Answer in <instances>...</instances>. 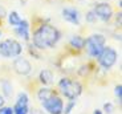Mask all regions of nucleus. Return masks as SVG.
I'll list each match as a JSON object with an SVG mask.
<instances>
[{
    "label": "nucleus",
    "instance_id": "1",
    "mask_svg": "<svg viewBox=\"0 0 122 114\" xmlns=\"http://www.w3.org/2000/svg\"><path fill=\"white\" fill-rule=\"evenodd\" d=\"M58 40H60V32L51 24L40 25L33 33V44L40 49L53 48L58 43Z\"/></svg>",
    "mask_w": 122,
    "mask_h": 114
},
{
    "label": "nucleus",
    "instance_id": "2",
    "mask_svg": "<svg viewBox=\"0 0 122 114\" xmlns=\"http://www.w3.org/2000/svg\"><path fill=\"white\" fill-rule=\"evenodd\" d=\"M58 89L68 99H76L82 93V85L76 80L70 78H61L58 82Z\"/></svg>",
    "mask_w": 122,
    "mask_h": 114
},
{
    "label": "nucleus",
    "instance_id": "3",
    "mask_svg": "<svg viewBox=\"0 0 122 114\" xmlns=\"http://www.w3.org/2000/svg\"><path fill=\"white\" fill-rule=\"evenodd\" d=\"M105 43H106V37L101 33H94L89 36L85 40V45L86 50H88V55L93 59H97L98 56L101 55V52L104 50L105 48Z\"/></svg>",
    "mask_w": 122,
    "mask_h": 114
},
{
    "label": "nucleus",
    "instance_id": "4",
    "mask_svg": "<svg viewBox=\"0 0 122 114\" xmlns=\"http://www.w3.org/2000/svg\"><path fill=\"white\" fill-rule=\"evenodd\" d=\"M23 46L15 39H5L0 43V55L5 59H16L21 55Z\"/></svg>",
    "mask_w": 122,
    "mask_h": 114
},
{
    "label": "nucleus",
    "instance_id": "5",
    "mask_svg": "<svg viewBox=\"0 0 122 114\" xmlns=\"http://www.w3.org/2000/svg\"><path fill=\"white\" fill-rule=\"evenodd\" d=\"M117 52L110 48V46H105L104 50L101 52V55L98 56V64L102 66L104 69H110L114 64L117 62Z\"/></svg>",
    "mask_w": 122,
    "mask_h": 114
},
{
    "label": "nucleus",
    "instance_id": "6",
    "mask_svg": "<svg viewBox=\"0 0 122 114\" xmlns=\"http://www.w3.org/2000/svg\"><path fill=\"white\" fill-rule=\"evenodd\" d=\"M43 104V108L45 109V111L48 114H62V110H64V102L58 96H52L49 97L48 99H45Z\"/></svg>",
    "mask_w": 122,
    "mask_h": 114
},
{
    "label": "nucleus",
    "instance_id": "7",
    "mask_svg": "<svg viewBox=\"0 0 122 114\" xmlns=\"http://www.w3.org/2000/svg\"><path fill=\"white\" fill-rule=\"evenodd\" d=\"M29 97L25 92L19 93L16 104L13 106V114H29Z\"/></svg>",
    "mask_w": 122,
    "mask_h": 114
},
{
    "label": "nucleus",
    "instance_id": "8",
    "mask_svg": "<svg viewBox=\"0 0 122 114\" xmlns=\"http://www.w3.org/2000/svg\"><path fill=\"white\" fill-rule=\"evenodd\" d=\"M93 12H94L96 17L102 20V21H109L112 16H113V9L112 7L109 5L107 3H100L94 7L93 9Z\"/></svg>",
    "mask_w": 122,
    "mask_h": 114
},
{
    "label": "nucleus",
    "instance_id": "9",
    "mask_svg": "<svg viewBox=\"0 0 122 114\" xmlns=\"http://www.w3.org/2000/svg\"><path fill=\"white\" fill-rule=\"evenodd\" d=\"M13 69H15L16 73L21 74V76H27L32 70V65H30V62L27 59L19 56V57L15 59V61H13Z\"/></svg>",
    "mask_w": 122,
    "mask_h": 114
},
{
    "label": "nucleus",
    "instance_id": "10",
    "mask_svg": "<svg viewBox=\"0 0 122 114\" xmlns=\"http://www.w3.org/2000/svg\"><path fill=\"white\" fill-rule=\"evenodd\" d=\"M62 17L65 21L73 25H80V12L76 8H64L62 9Z\"/></svg>",
    "mask_w": 122,
    "mask_h": 114
},
{
    "label": "nucleus",
    "instance_id": "11",
    "mask_svg": "<svg viewBox=\"0 0 122 114\" xmlns=\"http://www.w3.org/2000/svg\"><path fill=\"white\" fill-rule=\"evenodd\" d=\"M15 32L20 39L23 40H29V23L27 20H21V23L15 28Z\"/></svg>",
    "mask_w": 122,
    "mask_h": 114
},
{
    "label": "nucleus",
    "instance_id": "12",
    "mask_svg": "<svg viewBox=\"0 0 122 114\" xmlns=\"http://www.w3.org/2000/svg\"><path fill=\"white\" fill-rule=\"evenodd\" d=\"M40 82L44 84V85H51V84L53 82V74L51 70H48V69H44V70L40 72Z\"/></svg>",
    "mask_w": 122,
    "mask_h": 114
},
{
    "label": "nucleus",
    "instance_id": "13",
    "mask_svg": "<svg viewBox=\"0 0 122 114\" xmlns=\"http://www.w3.org/2000/svg\"><path fill=\"white\" fill-rule=\"evenodd\" d=\"M69 43H70V46H73L76 49H82L84 45H85V39L78 36V35H74V36L70 39Z\"/></svg>",
    "mask_w": 122,
    "mask_h": 114
},
{
    "label": "nucleus",
    "instance_id": "14",
    "mask_svg": "<svg viewBox=\"0 0 122 114\" xmlns=\"http://www.w3.org/2000/svg\"><path fill=\"white\" fill-rule=\"evenodd\" d=\"M21 20H23V19L20 17V15H19L17 12H15V11H13V12H9V15H8V21H9V24L12 25L13 28L17 27V25L21 23Z\"/></svg>",
    "mask_w": 122,
    "mask_h": 114
},
{
    "label": "nucleus",
    "instance_id": "15",
    "mask_svg": "<svg viewBox=\"0 0 122 114\" xmlns=\"http://www.w3.org/2000/svg\"><path fill=\"white\" fill-rule=\"evenodd\" d=\"M53 94V92L49 88H41V89L39 90V93H37V98L40 99V102H44L45 99H48L49 97Z\"/></svg>",
    "mask_w": 122,
    "mask_h": 114
},
{
    "label": "nucleus",
    "instance_id": "16",
    "mask_svg": "<svg viewBox=\"0 0 122 114\" xmlns=\"http://www.w3.org/2000/svg\"><path fill=\"white\" fill-rule=\"evenodd\" d=\"M76 106V99H69V102L66 104V106H65V109L62 110V113L64 114H70L72 113V109Z\"/></svg>",
    "mask_w": 122,
    "mask_h": 114
},
{
    "label": "nucleus",
    "instance_id": "17",
    "mask_svg": "<svg viewBox=\"0 0 122 114\" xmlns=\"http://www.w3.org/2000/svg\"><path fill=\"white\" fill-rule=\"evenodd\" d=\"M86 21H89V23L97 21V17H96V15H94V12H93V11H90V12L86 13Z\"/></svg>",
    "mask_w": 122,
    "mask_h": 114
},
{
    "label": "nucleus",
    "instance_id": "18",
    "mask_svg": "<svg viewBox=\"0 0 122 114\" xmlns=\"http://www.w3.org/2000/svg\"><path fill=\"white\" fill-rule=\"evenodd\" d=\"M0 114H13V109L9 106H1L0 108Z\"/></svg>",
    "mask_w": 122,
    "mask_h": 114
},
{
    "label": "nucleus",
    "instance_id": "19",
    "mask_svg": "<svg viewBox=\"0 0 122 114\" xmlns=\"http://www.w3.org/2000/svg\"><path fill=\"white\" fill-rule=\"evenodd\" d=\"M114 93H116V96L118 97V99L122 98V86H121V85L116 86V90H114Z\"/></svg>",
    "mask_w": 122,
    "mask_h": 114
},
{
    "label": "nucleus",
    "instance_id": "20",
    "mask_svg": "<svg viewBox=\"0 0 122 114\" xmlns=\"http://www.w3.org/2000/svg\"><path fill=\"white\" fill-rule=\"evenodd\" d=\"M104 110L106 111V113H112V111H113V105H112V104H110V102H107V104H105L104 105Z\"/></svg>",
    "mask_w": 122,
    "mask_h": 114
},
{
    "label": "nucleus",
    "instance_id": "21",
    "mask_svg": "<svg viewBox=\"0 0 122 114\" xmlns=\"http://www.w3.org/2000/svg\"><path fill=\"white\" fill-rule=\"evenodd\" d=\"M30 114H46V113L44 110H40V109H32Z\"/></svg>",
    "mask_w": 122,
    "mask_h": 114
},
{
    "label": "nucleus",
    "instance_id": "22",
    "mask_svg": "<svg viewBox=\"0 0 122 114\" xmlns=\"http://www.w3.org/2000/svg\"><path fill=\"white\" fill-rule=\"evenodd\" d=\"M3 105H4V98H3L1 96H0V108H1Z\"/></svg>",
    "mask_w": 122,
    "mask_h": 114
},
{
    "label": "nucleus",
    "instance_id": "23",
    "mask_svg": "<svg viewBox=\"0 0 122 114\" xmlns=\"http://www.w3.org/2000/svg\"><path fill=\"white\" fill-rule=\"evenodd\" d=\"M93 114H102V111H101V110H94V113H93Z\"/></svg>",
    "mask_w": 122,
    "mask_h": 114
},
{
    "label": "nucleus",
    "instance_id": "24",
    "mask_svg": "<svg viewBox=\"0 0 122 114\" xmlns=\"http://www.w3.org/2000/svg\"><path fill=\"white\" fill-rule=\"evenodd\" d=\"M0 37H1V31H0Z\"/></svg>",
    "mask_w": 122,
    "mask_h": 114
}]
</instances>
